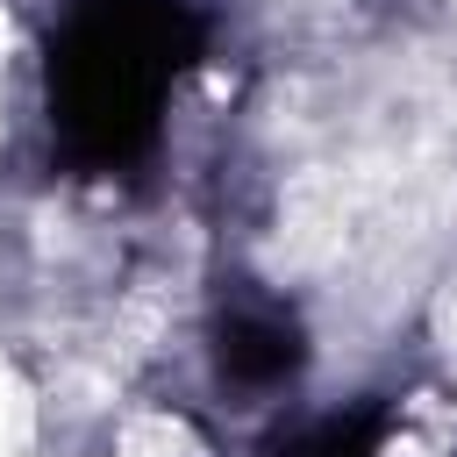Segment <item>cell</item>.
Wrapping results in <instances>:
<instances>
[{"mask_svg":"<svg viewBox=\"0 0 457 457\" xmlns=\"http://www.w3.org/2000/svg\"><path fill=\"white\" fill-rule=\"evenodd\" d=\"M21 450H29V400H21V378L0 357V457H21Z\"/></svg>","mask_w":457,"mask_h":457,"instance_id":"obj_1","label":"cell"}]
</instances>
